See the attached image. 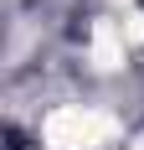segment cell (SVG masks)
I'll use <instances>...</instances> for the list:
<instances>
[{
    "label": "cell",
    "mask_w": 144,
    "mask_h": 150,
    "mask_svg": "<svg viewBox=\"0 0 144 150\" xmlns=\"http://www.w3.org/2000/svg\"><path fill=\"white\" fill-rule=\"evenodd\" d=\"M124 47H129L124 26H113V21H98V26H93V62H98L103 73L124 62Z\"/></svg>",
    "instance_id": "obj_2"
},
{
    "label": "cell",
    "mask_w": 144,
    "mask_h": 150,
    "mask_svg": "<svg viewBox=\"0 0 144 150\" xmlns=\"http://www.w3.org/2000/svg\"><path fill=\"white\" fill-rule=\"evenodd\" d=\"M129 150H144V140H134V145H129Z\"/></svg>",
    "instance_id": "obj_4"
},
{
    "label": "cell",
    "mask_w": 144,
    "mask_h": 150,
    "mask_svg": "<svg viewBox=\"0 0 144 150\" xmlns=\"http://www.w3.org/2000/svg\"><path fill=\"white\" fill-rule=\"evenodd\" d=\"M41 140L52 150H98V145H113L118 140V119L113 114H98V109H82V104H67V109L46 114Z\"/></svg>",
    "instance_id": "obj_1"
},
{
    "label": "cell",
    "mask_w": 144,
    "mask_h": 150,
    "mask_svg": "<svg viewBox=\"0 0 144 150\" xmlns=\"http://www.w3.org/2000/svg\"><path fill=\"white\" fill-rule=\"evenodd\" d=\"M124 36H129V42H144V11H139V16H129V21H124Z\"/></svg>",
    "instance_id": "obj_3"
}]
</instances>
